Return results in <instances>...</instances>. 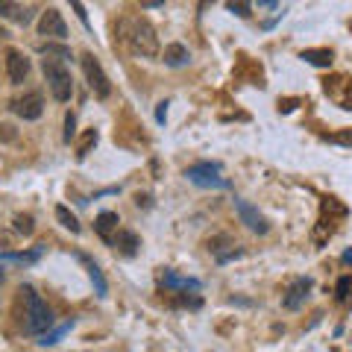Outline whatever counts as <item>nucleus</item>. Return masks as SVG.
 Returning <instances> with one entry per match:
<instances>
[{"instance_id": "1", "label": "nucleus", "mask_w": 352, "mask_h": 352, "mask_svg": "<svg viewBox=\"0 0 352 352\" xmlns=\"http://www.w3.org/2000/svg\"><path fill=\"white\" fill-rule=\"evenodd\" d=\"M120 38L126 41V47L135 53V56H156L159 53V38L156 30H153L144 18H124L118 24Z\"/></svg>"}, {"instance_id": "2", "label": "nucleus", "mask_w": 352, "mask_h": 352, "mask_svg": "<svg viewBox=\"0 0 352 352\" xmlns=\"http://www.w3.org/2000/svg\"><path fill=\"white\" fill-rule=\"evenodd\" d=\"M21 294H24L27 300V314H24V326L30 335H44L47 329L53 326V311L47 308V302L41 300V296L30 288V285H24L21 288Z\"/></svg>"}, {"instance_id": "3", "label": "nucleus", "mask_w": 352, "mask_h": 352, "mask_svg": "<svg viewBox=\"0 0 352 352\" xmlns=\"http://www.w3.org/2000/svg\"><path fill=\"white\" fill-rule=\"evenodd\" d=\"M44 80H47L50 94L56 97L59 103H68V100H71V94H74V80H71V71L65 68L62 62L44 59Z\"/></svg>"}, {"instance_id": "4", "label": "nucleus", "mask_w": 352, "mask_h": 352, "mask_svg": "<svg viewBox=\"0 0 352 352\" xmlns=\"http://www.w3.org/2000/svg\"><path fill=\"white\" fill-rule=\"evenodd\" d=\"M82 71H85V80H88V85H91V91L100 97V100H106V97L112 94V82H109L103 65L97 62L91 53H85V56H82Z\"/></svg>"}, {"instance_id": "5", "label": "nucleus", "mask_w": 352, "mask_h": 352, "mask_svg": "<svg viewBox=\"0 0 352 352\" xmlns=\"http://www.w3.org/2000/svg\"><path fill=\"white\" fill-rule=\"evenodd\" d=\"M185 176L194 182V185H203V188H229V182L220 176V164L212 162H200V164H191Z\"/></svg>"}, {"instance_id": "6", "label": "nucleus", "mask_w": 352, "mask_h": 352, "mask_svg": "<svg viewBox=\"0 0 352 352\" xmlns=\"http://www.w3.org/2000/svg\"><path fill=\"white\" fill-rule=\"evenodd\" d=\"M308 294H311V279H308V276L294 279L288 288H285V294H282V305L288 308V311H296V308L308 300Z\"/></svg>"}, {"instance_id": "7", "label": "nucleus", "mask_w": 352, "mask_h": 352, "mask_svg": "<svg viewBox=\"0 0 352 352\" xmlns=\"http://www.w3.org/2000/svg\"><path fill=\"white\" fill-rule=\"evenodd\" d=\"M12 112L18 118H24V120H38L41 112H44V97L38 91H30L24 97H18V100H12Z\"/></svg>"}, {"instance_id": "8", "label": "nucleus", "mask_w": 352, "mask_h": 352, "mask_svg": "<svg viewBox=\"0 0 352 352\" xmlns=\"http://www.w3.org/2000/svg\"><path fill=\"white\" fill-rule=\"evenodd\" d=\"M235 212H238V217H241V223H244L250 232H258V235H264L267 232V220H264V214L258 212L256 206H250L247 200H235Z\"/></svg>"}, {"instance_id": "9", "label": "nucleus", "mask_w": 352, "mask_h": 352, "mask_svg": "<svg viewBox=\"0 0 352 352\" xmlns=\"http://www.w3.org/2000/svg\"><path fill=\"white\" fill-rule=\"evenodd\" d=\"M38 36H50V38H65L68 36V27H65V18H62L59 9H47V12H41Z\"/></svg>"}, {"instance_id": "10", "label": "nucleus", "mask_w": 352, "mask_h": 352, "mask_svg": "<svg viewBox=\"0 0 352 352\" xmlns=\"http://www.w3.org/2000/svg\"><path fill=\"white\" fill-rule=\"evenodd\" d=\"M6 68H9V80H12V85H21L30 76V59L18 50H9L6 53Z\"/></svg>"}, {"instance_id": "11", "label": "nucleus", "mask_w": 352, "mask_h": 352, "mask_svg": "<svg viewBox=\"0 0 352 352\" xmlns=\"http://www.w3.org/2000/svg\"><path fill=\"white\" fill-rule=\"evenodd\" d=\"M32 12H36V9L32 6H18V3H0V15L3 18H12V21H18V24H30L32 21Z\"/></svg>"}, {"instance_id": "12", "label": "nucleus", "mask_w": 352, "mask_h": 352, "mask_svg": "<svg viewBox=\"0 0 352 352\" xmlns=\"http://www.w3.org/2000/svg\"><path fill=\"white\" fill-rule=\"evenodd\" d=\"M94 229H97V235H100L103 241H109L112 244V232L118 229V214L115 212H103V214H97V223H94Z\"/></svg>"}, {"instance_id": "13", "label": "nucleus", "mask_w": 352, "mask_h": 352, "mask_svg": "<svg viewBox=\"0 0 352 352\" xmlns=\"http://www.w3.org/2000/svg\"><path fill=\"white\" fill-rule=\"evenodd\" d=\"M112 244L120 247V252H126V256H135V250H138V235H135V232H126V229H118L115 238H112Z\"/></svg>"}, {"instance_id": "14", "label": "nucleus", "mask_w": 352, "mask_h": 352, "mask_svg": "<svg viewBox=\"0 0 352 352\" xmlns=\"http://www.w3.org/2000/svg\"><path fill=\"white\" fill-rule=\"evenodd\" d=\"M80 261H82L85 267H88V276H91V282H94V288H97V296H106L109 285H106V279H103V270L97 267V264H94L91 258H88V256H82V252H80Z\"/></svg>"}, {"instance_id": "15", "label": "nucleus", "mask_w": 352, "mask_h": 352, "mask_svg": "<svg viewBox=\"0 0 352 352\" xmlns=\"http://www.w3.org/2000/svg\"><path fill=\"white\" fill-rule=\"evenodd\" d=\"M185 62H188V47H182V44H168V47H164V65L179 68Z\"/></svg>"}, {"instance_id": "16", "label": "nucleus", "mask_w": 352, "mask_h": 352, "mask_svg": "<svg viewBox=\"0 0 352 352\" xmlns=\"http://www.w3.org/2000/svg\"><path fill=\"white\" fill-rule=\"evenodd\" d=\"M164 288H185V291H197L200 288V282L197 279H188V276H176V273H164V279H162Z\"/></svg>"}, {"instance_id": "17", "label": "nucleus", "mask_w": 352, "mask_h": 352, "mask_svg": "<svg viewBox=\"0 0 352 352\" xmlns=\"http://www.w3.org/2000/svg\"><path fill=\"white\" fill-rule=\"evenodd\" d=\"M300 59L317 65V68H329L332 65V50H302Z\"/></svg>"}, {"instance_id": "18", "label": "nucleus", "mask_w": 352, "mask_h": 352, "mask_svg": "<svg viewBox=\"0 0 352 352\" xmlns=\"http://www.w3.org/2000/svg\"><path fill=\"white\" fill-rule=\"evenodd\" d=\"M41 53H44V56H47L50 62H65V59H71V50L62 47V44H41Z\"/></svg>"}, {"instance_id": "19", "label": "nucleus", "mask_w": 352, "mask_h": 352, "mask_svg": "<svg viewBox=\"0 0 352 352\" xmlns=\"http://www.w3.org/2000/svg\"><path fill=\"white\" fill-rule=\"evenodd\" d=\"M335 296H338V302H352V276H340L338 279V288H335Z\"/></svg>"}, {"instance_id": "20", "label": "nucleus", "mask_w": 352, "mask_h": 352, "mask_svg": "<svg viewBox=\"0 0 352 352\" xmlns=\"http://www.w3.org/2000/svg\"><path fill=\"white\" fill-rule=\"evenodd\" d=\"M56 217L62 220V226L65 229H71V232L76 235V232H80V220H76L71 212H68V208H65V206H56Z\"/></svg>"}, {"instance_id": "21", "label": "nucleus", "mask_w": 352, "mask_h": 352, "mask_svg": "<svg viewBox=\"0 0 352 352\" xmlns=\"http://www.w3.org/2000/svg\"><path fill=\"white\" fill-rule=\"evenodd\" d=\"M97 144V129H88L85 135H82V141H80V147H76V156L80 159H85L88 153H91V147Z\"/></svg>"}, {"instance_id": "22", "label": "nucleus", "mask_w": 352, "mask_h": 352, "mask_svg": "<svg viewBox=\"0 0 352 352\" xmlns=\"http://www.w3.org/2000/svg\"><path fill=\"white\" fill-rule=\"evenodd\" d=\"M71 326H74V320H68V323H65V326H59V329H56V332H44V335H38V338H41V340H38V344H41V346H53V344H56V340H59V338H62L65 332H68V329H71Z\"/></svg>"}, {"instance_id": "23", "label": "nucleus", "mask_w": 352, "mask_h": 352, "mask_svg": "<svg viewBox=\"0 0 352 352\" xmlns=\"http://www.w3.org/2000/svg\"><path fill=\"white\" fill-rule=\"evenodd\" d=\"M15 229H18V232H24V235H32V229H36V226H32V217L18 214L15 217Z\"/></svg>"}, {"instance_id": "24", "label": "nucleus", "mask_w": 352, "mask_h": 352, "mask_svg": "<svg viewBox=\"0 0 352 352\" xmlns=\"http://www.w3.org/2000/svg\"><path fill=\"white\" fill-rule=\"evenodd\" d=\"M74 124H76V118H74V115L65 118V141H71V138H74Z\"/></svg>"}, {"instance_id": "25", "label": "nucleus", "mask_w": 352, "mask_h": 352, "mask_svg": "<svg viewBox=\"0 0 352 352\" xmlns=\"http://www.w3.org/2000/svg\"><path fill=\"white\" fill-rule=\"evenodd\" d=\"M229 9H232V12H238V15H250V6H247V3H229Z\"/></svg>"}, {"instance_id": "26", "label": "nucleus", "mask_w": 352, "mask_h": 352, "mask_svg": "<svg viewBox=\"0 0 352 352\" xmlns=\"http://www.w3.org/2000/svg\"><path fill=\"white\" fill-rule=\"evenodd\" d=\"M74 9H76V15L82 18V24H88V15H85V9H82V3H74Z\"/></svg>"}, {"instance_id": "27", "label": "nucleus", "mask_w": 352, "mask_h": 352, "mask_svg": "<svg viewBox=\"0 0 352 352\" xmlns=\"http://www.w3.org/2000/svg\"><path fill=\"white\" fill-rule=\"evenodd\" d=\"M164 115H168V103H159V112H156V118H159V120H164Z\"/></svg>"}, {"instance_id": "28", "label": "nucleus", "mask_w": 352, "mask_h": 352, "mask_svg": "<svg viewBox=\"0 0 352 352\" xmlns=\"http://www.w3.org/2000/svg\"><path fill=\"white\" fill-rule=\"evenodd\" d=\"M340 261H344V264H352V250H346L344 256H340Z\"/></svg>"}, {"instance_id": "29", "label": "nucleus", "mask_w": 352, "mask_h": 352, "mask_svg": "<svg viewBox=\"0 0 352 352\" xmlns=\"http://www.w3.org/2000/svg\"><path fill=\"white\" fill-rule=\"evenodd\" d=\"M3 276H6V273H3V267H0V282H3Z\"/></svg>"}, {"instance_id": "30", "label": "nucleus", "mask_w": 352, "mask_h": 352, "mask_svg": "<svg viewBox=\"0 0 352 352\" xmlns=\"http://www.w3.org/2000/svg\"><path fill=\"white\" fill-rule=\"evenodd\" d=\"M349 27H352V24H349Z\"/></svg>"}]
</instances>
